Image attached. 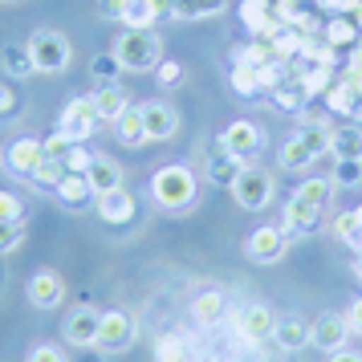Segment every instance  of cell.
I'll return each mask as SVG.
<instances>
[{
  "label": "cell",
  "mask_w": 362,
  "mask_h": 362,
  "mask_svg": "<svg viewBox=\"0 0 362 362\" xmlns=\"http://www.w3.org/2000/svg\"><path fill=\"white\" fill-rule=\"evenodd\" d=\"M41 147H45V159H62V163H66V151L74 147V143H69L66 134H49Z\"/></svg>",
  "instance_id": "f6af8a7d"
},
{
  "label": "cell",
  "mask_w": 362,
  "mask_h": 362,
  "mask_svg": "<svg viewBox=\"0 0 362 362\" xmlns=\"http://www.w3.org/2000/svg\"><path fill=\"white\" fill-rule=\"evenodd\" d=\"M329 183H334V187H358L362 183V163L358 159H342V163L334 167Z\"/></svg>",
  "instance_id": "8d00e7d4"
},
{
  "label": "cell",
  "mask_w": 362,
  "mask_h": 362,
  "mask_svg": "<svg viewBox=\"0 0 362 362\" xmlns=\"http://www.w3.org/2000/svg\"><path fill=\"white\" fill-rule=\"evenodd\" d=\"M90 163H94V155H90L82 143H74V147L66 151V171H74V175H86V171H90Z\"/></svg>",
  "instance_id": "b9f144b4"
},
{
  "label": "cell",
  "mask_w": 362,
  "mask_h": 362,
  "mask_svg": "<svg viewBox=\"0 0 362 362\" xmlns=\"http://www.w3.org/2000/svg\"><path fill=\"white\" fill-rule=\"evenodd\" d=\"M354 273H358V281H362V248L354 252Z\"/></svg>",
  "instance_id": "816d5d0a"
},
{
  "label": "cell",
  "mask_w": 362,
  "mask_h": 362,
  "mask_svg": "<svg viewBox=\"0 0 362 362\" xmlns=\"http://www.w3.org/2000/svg\"><path fill=\"white\" fill-rule=\"evenodd\" d=\"M25 362H69V354L57 342H37L33 350L25 354Z\"/></svg>",
  "instance_id": "60d3db41"
},
{
  "label": "cell",
  "mask_w": 362,
  "mask_h": 362,
  "mask_svg": "<svg viewBox=\"0 0 362 362\" xmlns=\"http://www.w3.org/2000/svg\"><path fill=\"white\" fill-rule=\"evenodd\" d=\"M232 90H236V94H245V98H252V94L261 90L257 69H252V66H236V69H232Z\"/></svg>",
  "instance_id": "f35d334b"
},
{
  "label": "cell",
  "mask_w": 362,
  "mask_h": 362,
  "mask_svg": "<svg viewBox=\"0 0 362 362\" xmlns=\"http://www.w3.org/2000/svg\"><path fill=\"white\" fill-rule=\"evenodd\" d=\"M115 139L122 143V147H147L151 139H147V127H143V110L139 106H127L122 115L115 118Z\"/></svg>",
  "instance_id": "44dd1931"
},
{
  "label": "cell",
  "mask_w": 362,
  "mask_h": 362,
  "mask_svg": "<svg viewBox=\"0 0 362 362\" xmlns=\"http://www.w3.org/2000/svg\"><path fill=\"white\" fill-rule=\"evenodd\" d=\"M90 74H94V78H98L102 86H115L118 78L127 74V69H122V62H118V57H115V49H110V53H98V57L90 62Z\"/></svg>",
  "instance_id": "1f68e13d"
},
{
  "label": "cell",
  "mask_w": 362,
  "mask_h": 362,
  "mask_svg": "<svg viewBox=\"0 0 362 362\" xmlns=\"http://www.w3.org/2000/svg\"><path fill=\"white\" fill-rule=\"evenodd\" d=\"M98 122L102 118H98V110H94L90 94H86V98H69V106L62 110V118H57V134H66L69 143H86Z\"/></svg>",
  "instance_id": "52a82bcc"
},
{
  "label": "cell",
  "mask_w": 362,
  "mask_h": 362,
  "mask_svg": "<svg viewBox=\"0 0 362 362\" xmlns=\"http://www.w3.org/2000/svg\"><path fill=\"white\" fill-rule=\"evenodd\" d=\"M139 342V322L127 310H106L98 322V350L118 354V350H131Z\"/></svg>",
  "instance_id": "8992f818"
},
{
  "label": "cell",
  "mask_w": 362,
  "mask_h": 362,
  "mask_svg": "<svg viewBox=\"0 0 362 362\" xmlns=\"http://www.w3.org/2000/svg\"><path fill=\"white\" fill-rule=\"evenodd\" d=\"M25 228H29V224H25V216L0 224V257H4V252H17V248L25 245Z\"/></svg>",
  "instance_id": "e575fe53"
},
{
  "label": "cell",
  "mask_w": 362,
  "mask_h": 362,
  "mask_svg": "<svg viewBox=\"0 0 362 362\" xmlns=\"http://www.w3.org/2000/svg\"><path fill=\"white\" fill-rule=\"evenodd\" d=\"M115 57L127 74H155V66L163 62V37L155 29H122L115 41Z\"/></svg>",
  "instance_id": "7a4b0ae2"
},
{
  "label": "cell",
  "mask_w": 362,
  "mask_h": 362,
  "mask_svg": "<svg viewBox=\"0 0 362 362\" xmlns=\"http://www.w3.org/2000/svg\"><path fill=\"white\" fill-rule=\"evenodd\" d=\"M313 4H322L329 13H358V0H313Z\"/></svg>",
  "instance_id": "7dc6e473"
},
{
  "label": "cell",
  "mask_w": 362,
  "mask_h": 362,
  "mask_svg": "<svg viewBox=\"0 0 362 362\" xmlns=\"http://www.w3.org/2000/svg\"><path fill=\"white\" fill-rule=\"evenodd\" d=\"M277 159H281V167H285V171H293V175H305V171L317 163V155L305 147V139H301V134H289V143H281Z\"/></svg>",
  "instance_id": "7402d4cb"
},
{
  "label": "cell",
  "mask_w": 362,
  "mask_h": 362,
  "mask_svg": "<svg viewBox=\"0 0 362 362\" xmlns=\"http://www.w3.org/2000/svg\"><path fill=\"white\" fill-rule=\"evenodd\" d=\"M228 8V0H175L171 17L175 21H212Z\"/></svg>",
  "instance_id": "d4e9b609"
},
{
  "label": "cell",
  "mask_w": 362,
  "mask_h": 362,
  "mask_svg": "<svg viewBox=\"0 0 362 362\" xmlns=\"http://www.w3.org/2000/svg\"><path fill=\"white\" fill-rule=\"evenodd\" d=\"M155 362H196V342L187 334H163L155 342Z\"/></svg>",
  "instance_id": "cb8c5ba5"
},
{
  "label": "cell",
  "mask_w": 362,
  "mask_h": 362,
  "mask_svg": "<svg viewBox=\"0 0 362 362\" xmlns=\"http://www.w3.org/2000/svg\"><path fill=\"white\" fill-rule=\"evenodd\" d=\"M159 0H127L122 4V29H155Z\"/></svg>",
  "instance_id": "4316f807"
},
{
  "label": "cell",
  "mask_w": 362,
  "mask_h": 362,
  "mask_svg": "<svg viewBox=\"0 0 362 362\" xmlns=\"http://www.w3.org/2000/svg\"><path fill=\"white\" fill-rule=\"evenodd\" d=\"M228 293L224 289H204V293H196L192 297V322L196 326H204V329H212V326H220L224 317H228Z\"/></svg>",
  "instance_id": "9a60e30c"
},
{
  "label": "cell",
  "mask_w": 362,
  "mask_h": 362,
  "mask_svg": "<svg viewBox=\"0 0 362 362\" xmlns=\"http://www.w3.org/2000/svg\"><path fill=\"white\" fill-rule=\"evenodd\" d=\"M0 66L8 69L13 78H29V74H37L33 69V53H29V41H8V45L0 49Z\"/></svg>",
  "instance_id": "83f0119b"
},
{
  "label": "cell",
  "mask_w": 362,
  "mask_h": 362,
  "mask_svg": "<svg viewBox=\"0 0 362 362\" xmlns=\"http://www.w3.org/2000/svg\"><path fill=\"white\" fill-rule=\"evenodd\" d=\"M25 297H29L33 310H57L62 297H66V281L53 269H37L33 277H29V285H25Z\"/></svg>",
  "instance_id": "7c38bea8"
},
{
  "label": "cell",
  "mask_w": 362,
  "mask_h": 362,
  "mask_svg": "<svg viewBox=\"0 0 362 362\" xmlns=\"http://www.w3.org/2000/svg\"><path fill=\"white\" fill-rule=\"evenodd\" d=\"M317 220H322V208L317 204H310V199H301V196H289L285 212H281V232L285 236H305Z\"/></svg>",
  "instance_id": "2e32d148"
},
{
  "label": "cell",
  "mask_w": 362,
  "mask_h": 362,
  "mask_svg": "<svg viewBox=\"0 0 362 362\" xmlns=\"http://www.w3.org/2000/svg\"><path fill=\"white\" fill-rule=\"evenodd\" d=\"M358 90H354V82H342V86H334L326 94V102H329V110L334 115H354V106H358Z\"/></svg>",
  "instance_id": "d6a6232c"
},
{
  "label": "cell",
  "mask_w": 362,
  "mask_h": 362,
  "mask_svg": "<svg viewBox=\"0 0 362 362\" xmlns=\"http://www.w3.org/2000/svg\"><path fill=\"white\" fill-rule=\"evenodd\" d=\"M220 147L228 151L236 163H252V159L264 151V134H261V127H257V122L236 118V122H228V127H224V134H220Z\"/></svg>",
  "instance_id": "5b68a950"
},
{
  "label": "cell",
  "mask_w": 362,
  "mask_h": 362,
  "mask_svg": "<svg viewBox=\"0 0 362 362\" xmlns=\"http://www.w3.org/2000/svg\"><path fill=\"white\" fill-rule=\"evenodd\" d=\"M273 98H277L281 110H293V115H301V110H305V102H310V90H305L301 82H293V86H273Z\"/></svg>",
  "instance_id": "4dcf8cb0"
},
{
  "label": "cell",
  "mask_w": 362,
  "mask_h": 362,
  "mask_svg": "<svg viewBox=\"0 0 362 362\" xmlns=\"http://www.w3.org/2000/svg\"><path fill=\"white\" fill-rule=\"evenodd\" d=\"M326 362H362V354H358V350H346V346H342V350H334Z\"/></svg>",
  "instance_id": "f907efd6"
},
{
  "label": "cell",
  "mask_w": 362,
  "mask_h": 362,
  "mask_svg": "<svg viewBox=\"0 0 362 362\" xmlns=\"http://www.w3.org/2000/svg\"><path fill=\"white\" fill-rule=\"evenodd\" d=\"M98 322L102 313L94 305H74L66 313V322H62V338L69 346H78V350H94L98 346Z\"/></svg>",
  "instance_id": "9c48e42d"
},
{
  "label": "cell",
  "mask_w": 362,
  "mask_h": 362,
  "mask_svg": "<svg viewBox=\"0 0 362 362\" xmlns=\"http://www.w3.org/2000/svg\"><path fill=\"white\" fill-rule=\"evenodd\" d=\"M346 342H350L346 313H322L317 322H310V346H317V350L334 354V350H342Z\"/></svg>",
  "instance_id": "4fadbf2b"
},
{
  "label": "cell",
  "mask_w": 362,
  "mask_h": 362,
  "mask_svg": "<svg viewBox=\"0 0 362 362\" xmlns=\"http://www.w3.org/2000/svg\"><path fill=\"white\" fill-rule=\"evenodd\" d=\"M285 248H289V236H285L277 224H264V228H257L245 240V257L252 264H277L281 257H285Z\"/></svg>",
  "instance_id": "30bf717a"
},
{
  "label": "cell",
  "mask_w": 362,
  "mask_h": 362,
  "mask_svg": "<svg viewBox=\"0 0 362 362\" xmlns=\"http://www.w3.org/2000/svg\"><path fill=\"white\" fill-rule=\"evenodd\" d=\"M151 199L163 212H187L199 199V180L187 163H167L151 175Z\"/></svg>",
  "instance_id": "6da1fadb"
},
{
  "label": "cell",
  "mask_w": 362,
  "mask_h": 362,
  "mask_svg": "<svg viewBox=\"0 0 362 362\" xmlns=\"http://www.w3.org/2000/svg\"><path fill=\"white\" fill-rule=\"evenodd\" d=\"M122 4H127V0H102V17L106 21H122Z\"/></svg>",
  "instance_id": "c3c4849f"
},
{
  "label": "cell",
  "mask_w": 362,
  "mask_h": 362,
  "mask_svg": "<svg viewBox=\"0 0 362 362\" xmlns=\"http://www.w3.org/2000/svg\"><path fill=\"white\" fill-rule=\"evenodd\" d=\"M143 110V127H147V139L151 143H167V139H175L180 134V110L171 106V102H143L139 106Z\"/></svg>",
  "instance_id": "8fae6325"
},
{
  "label": "cell",
  "mask_w": 362,
  "mask_h": 362,
  "mask_svg": "<svg viewBox=\"0 0 362 362\" xmlns=\"http://www.w3.org/2000/svg\"><path fill=\"white\" fill-rule=\"evenodd\" d=\"M86 180H90V187H94V196H106V192H118V187L127 183V175H122L118 159H110V155H94V163H90V171H86Z\"/></svg>",
  "instance_id": "ac0fdd59"
},
{
  "label": "cell",
  "mask_w": 362,
  "mask_h": 362,
  "mask_svg": "<svg viewBox=\"0 0 362 362\" xmlns=\"http://www.w3.org/2000/svg\"><path fill=\"white\" fill-rule=\"evenodd\" d=\"M240 167H245V163H236V159H232L228 151L220 147V139H216V143H212V151H208V167H204V171H208V180L224 187V183H232V180H236V171H240Z\"/></svg>",
  "instance_id": "484cf974"
},
{
  "label": "cell",
  "mask_w": 362,
  "mask_h": 362,
  "mask_svg": "<svg viewBox=\"0 0 362 362\" xmlns=\"http://www.w3.org/2000/svg\"><path fill=\"white\" fill-rule=\"evenodd\" d=\"M90 102H94V110H98V118L102 122H115L118 115H122V110H127V106H131V98H127V90H122V86H98V90H94V94H90Z\"/></svg>",
  "instance_id": "603a6c76"
},
{
  "label": "cell",
  "mask_w": 362,
  "mask_h": 362,
  "mask_svg": "<svg viewBox=\"0 0 362 362\" xmlns=\"http://www.w3.org/2000/svg\"><path fill=\"white\" fill-rule=\"evenodd\" d=\"M273 342H277L285 354L305 350V346H310V322H305V317H297V313H281L277 326H273Z\"/></svg>",
  "instance_id": "e0dca14e"
},
{
  "label": "cell",
  "mask_w": 362,
  "mask_h": 362,
  "mask_svg": "<svg viewBox=\"0 0 362 362\" xmlns=\"http://www.w3.org/2000/svg\"><path fill=\"white\" fill-rule=\"evenodd\" d=\"M155 74H159V86H180L183 82V66L171 62V57H163V62L155 66Z\"/></svg>",
  "instance_id": "7bdbcfd3"
},
{
  "label": "cell",
  "mask_w": 362,
  "mask_h": 362,
  "mask_svg": "<svg viewBox=\"0 0 362 362\" xmlns=\"http://www.w3.org/2000/svg\"><path fill=\"white\" fill-rule=\"evenodd\" d=\"M208 362H220V358H208Z\"/></svg>",
  "instance_id": "db71d44e"
},
{
  "label": "cell",
  "mask_w": 362,
  "mask_h": 362,
  "mask_svg": "<svg viewBox=\"0 0 362 362\" xmlns=\"http://www.w3.org/2000/svg\"><path fill=\"white\" fill-rule=\"evenodd\" d=\"M354 37H358V25H354V21L334 17V21L326 25V41H329V45H350Z\"/></svg>",
  "instance_id": "74e56055"
},
{
  "label": "cell",
  "mask_w": 362,
  "mask_h": 362,
  "mask_svg": "<svg viewBox=\"0 0 362 362\" xmlns=\"http://www.w3.org/2000/svg\"><path fill=\"white\" fill-rule=\"evenodd\" d=\"M273 326H277V313L269 310V305H261V301L236 310V334H240V342H248V346L273 342Z\"/></svg>",
  "instance_id": "ba28073f"
},
{
  "label": "cell",
  "mask_w": 362,
  "mask_h": 362,
  "mask_svg": "<svg viewBox=\"0 0 362 362\" xmlns=\"http://www.w3.org/2000/svg\"><path fill=\"white\" fill-rule=\"evenodd\" d=\"M41 159H45V147H41L37 139H13V143L4 147V167H8L13 175H21V180H29Z\"/></svg>",
  "instance_id": "5bb4252c"
},
{
  "label": "cell",
  "mask_w": 362,
  "mask_h": 362,
  "mask_svg": "<svg viewBox=\"0 0 362 362\" xmlns=\"http://www.w3.org/2000/svg\"><path fill=\"white\" fill-rule=\"evenodd\" d=\"M29 53H33L37 74H66L69 62H74L69 37L57 33V29H37V33H29Z\"/></svg>",
  "instance_id": "3957f363"
},
{
  "label": "cell",
  "mask_w": 362,
  "mask_h": 362,
  "mask_svg": "<svg viewBox=\"0 0 362 362\" xmlns=\"http://www.w3.org/2000/svg\"><path fill=\"white\" fill-rule=\"evenodd\" d=\"M94 208L106 224H131L134 220V196L127 187H118V192H106V196H94Z\"/></svg>",
  "instance_id": "d6986e66"
},
{
  "label": "cell",
  "mask_w": 362,
  "mask_h": 362,
  "mask_svg": "<svg viewBox=\"0 0 362 362\" xmlns=\"http://www.w3.org/2000/svg\"><path fill=\"white\" fill-rule=\"evenodd\" d=\"M13 110H17V94L8 86H0V115H13Z\"/></svg>",
  "instance_id": "681fc988"
},
{
  "label": "cell",
  "mask_w": 362,
  "mask_h": 362,
  "mask_svg": "<svg viewBox=\"0 0 362 362\" xmlns=\"http://www.w3.org/2000/svg\"><path fill=\"white\" fill-rule=\"evenodd\" d=\"M293 196L310 199V204H317V208H326L329 196H334V183H329V180H305V183L293 192Z\"/></svg>",
  "instance_id": "d590c367"
},
{
  "label": "cell",
  "mask_w": 362,
  "mask_h": 362,
  "mask_svg": "<svg viewBox=\"0 0 362 362\" xmlns=\"http://www.w3.org/2000/svg\"><path fill=\"white\" fill-rule=\"evenodd\" d=\"M29 180H33L37 187H57V183L66 180V163H62V159H41Z\"/></svg>",
  "instance_id": "836d02e7"
},
{
  "label": "cell",
  "mask_w": 362,
  "mask_h": 362,
  "mask_svg": "<svg viewBox=\"0 0 362 362\" xmlns=\"http://www.w3.org/2000/svg\"><path fill=\"white\" fill-rule=\"evenodd\" d=\"M0 4H17V0H0Z\"/></svg>",
  "instance_id": "f5cc1de1"
},
{
  "label": "cell",
  "mask_w": 362,
  "mask_h": 362,
  "mask_svg": "<svg viewBox=\"0 0 362 362\" xmlns=\"http://www.w3.org/2000/svg\"><path fill=\"white\" fill-rule=\"evenodd\" d=\"M334 236H338L346 248H354V252H358V248H362V220H358V208H354V212L334 216Z\"/></svg>",
  "instance_id": "f546056e"
},
{
  "label": "cell",
  "mask_w": 362,
  "mask_h": 362,
  "mask_svg": "<svg viewBox=\"0 0 362 362\" xmlns=\"http://www.w3.org/2000/svg\"><path fill=\"white\" fill-rule=\"evenodd\" d=\"M21 216H25V204L13 192H0V224L4 220H21Z\"/></svg>",
  "instance_id": "ee69618b"
},
{
  "label": "cell",
  "mask_w": 362,
  "mask_h": 362,
  "mask_svg": "<svg viewBox=\"0 0 362 362\" xmlns=\"http://www.w3.org/2000/svg\"><path fill=\"white\" fill-rule=\"evenodd\" d=\"M57 192V199L66 204V208H82L86 199H94V187H90V180L86 175H74V171H66V180L53 187Z\"/></svg>",
  "instance_id": "f1b7e54d"
},
{
  "label": "cell",
  "mask_w": 362,
  "mask_h": 362,
  "mask_svg": "<svg viewBox=\"0 0 362 362\" xmlns=\"http://www.w3.org/2000/svg\"><path fill=\"white\" fill-rule=\"evenodd\" d=\"M329 155H334V163H342V159H358L362 163V127L358 122L329 127Z\"/></svg>",
  "instance_id": "ffe728a7"
},
{
  "label": "cell",
  "mask_w": 362,
  "mask_h": 362,
  "mask_svg": "<svg viewBox=\"0 0 362 362\" xmlns=\"http://www.w3.org/2000/svg\"><path fill=\"white\" fill-rule=\"evenodd\" d=\"M228 187H232V199H236L245 212L269 208V204H273V192H277V183H273V175H269L264 167H248V163L236 171V180H232Z\"/></svg>",
  "instance_id": "277c9868"
},
{
  "label": "cell",
  "mask_w": 362,
  "mask_h": 362,
  "mask_svg": "<svg viewBox=\"0 0 362 362\" xmlns=\"http://www.w3.org/2000/svg\"><path fill=\"white\" fill-rule=\"evenodd\" d=\"M346 326H350V334H358V338H362V297L346 310Z\"/></svg>",
  "instance_id": "bcb514c9"
},
{
  "label": "cell",
  "mask_w": 362,
  "mask_h": 362,
  "mask_svg": "<svg viewBox=\"0 0 362 362\" xmlns=\"http://www.w3.org/2000/svg\"><path fill=\"white\" fill-rule=\"evenodd\" d=\"M358 220H362V208H358Z\"/></svg>",
  "instance_id": "11a10c76"
},
{
  "label": "cell",
  "mask_w": 362,
  "mask_h": 362,
  "mask_svg": "<svg viewBox=\"0 0 362 362\" xmlns=\"http://www.w3.org/2000/svg\"><path fill=\"white\" fill-rule=\"evenodd\" d=\"M301 139H305V147L322 159V155H329V127H301Z\"/></svg>",
  "instance_id": "ab89813d"
}]
</instances>
